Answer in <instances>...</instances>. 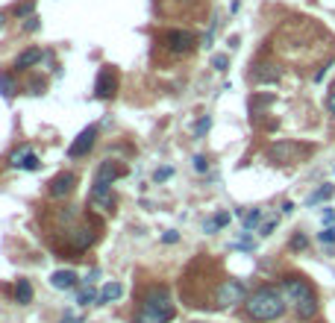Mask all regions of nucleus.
I'll list each match as a JSON object with an SVG mask.
<instances>
[{
	"label": "nucleus",
	"instance_id": "5701e85b",
	"mask_svg": "<svg viewBox=\"0 0 335 323\" xmlns=\"http://www.w3.org/2000/svg\"><path fill=\"white\" fill-rule=\"evenodd\" d=\"M212 68H215V71H227L229 68V56H224V53L212 56Z\"/></svg>",
	"mask_w": 335,
	"mask_h": 323
},
{
	"label": "nucleus",
	"instance_id": "f8f14e48",
	"mask_svg": "<svg viewBox=\"0 0 335 323\" xmlns=\"http://www.w3.org/2000/svg\"><path fill=\"white\" fill-rule=\"evenodd\" d=\"M121 294H124V285L121 282H106V285L100 288V303H115V300H121Z\"/></svg>",
	"mask_w": 335,
	"mask_h": 323
},
{
	"label": "nucleus",
	"instance_id": "9b49d317",
	"mask_svg": "<svg viewBox=\"0 0 335 323\" xmlns=\"http://www.w3.org/2000/svg\"><path fill=\"white\" fill-rule=\"evenodd\" d=\"M50 285L59 288V291H71L77 285V274L74 270H56V274L50 276Z\"/></svg>",
	"mask_w": 335,
	"mask_h": 323
},
{
	"label": "nucleus",
	"instance_id": "423d86ee",
	"mask_svg": "<svg viewBox=\"0 0 335 323\" xmlns=\"http://www.w3.org/2000/svg\"><path fill=\"white\" fill-rule=\"evenodd\" d=\"M165 44L171 53H192L194 44H197V38L188 33V30H171L165 36Z\"/></svg>",
	"mask_w": 335,
	"mask_h": 323
},
{
	"label": "nucleus",
	"instance_id": "6e6552de",
	"mask_svg": "<svg viewBox=\"0 0 335 323\" xmlns=\"http://www.w3.org/2000/svg\"><path fill=\"white\" fill-rule=\"evenodd\" d=\"M9 162H12V168H21V170H38V168H41L38 156L33 153L30 147H21V150H15Z\"/></svg>",
	"mask_w": 335,
	"mask_h": 323
},
{
	"label": "nucleus",
	"instance_id": "e433bc0d",
	"mask_svg": "<svg viewBox=\"0 0 335 323\" xmlns=\"http://www.w3.org/2000/svg\"><path fill=\"white\" fill-rule=\"evenodd\" d=\"M0 30H3V15H0Z\"/></svg>",
	"mask_w": 335,
	"mask_h": 323
},
{
	"label": "nucleus",
	"instance_id": "2f4dec72",
	"mask_svg": "<svg viewBox=\"0 0 335 323\" xmlns=\"http://www.w3.org/2000/svg\"><path fill=\"white\" fill-rule=\"evenodd\" d=\"M38 27H41V21H38V18H27V24H24V30H27V33H36Z\"/></svg>",
	"mask_w": 335,
	"mask_h": 323
},
{
	"label": "nucleus",
	"instance_id": "39448f33",
	"mask_svg": "<svg viewBox=\"0 0 335 323\" xmlns=\"http://www.w3.org/2000/svg\"><path fill=\"white\" fill-rule=\"evenodd\" d=\"M247 300V288L241 285L238 279H227V282H221L215 291V303L221 309H227V306H235V303H244Z\"/></svg>",
	"mask_w": 335,
	"mask_h": 323
},
{
	"label": "nucleus",
	"instance_id": "7c9ffc66",
	"mask_svg": "<svg viewBox=\"0 0 335 323\" xmlns=\"http://www.w3.org/2000/svg\"><path fill=\"white\" fill-rule=\"evenodd\" d=\"M162 241H165V244H177V241H180V232H174V229H167L165 235H162Z\"/></svg>",
	"mask_w": 335,
	"mask_h": 323
},
{
	"label": "nucleus",
	"instance_id": "393cba45",
	"mask_svg": "<svg viewBox=\"0 0 335 323\" xmlns=\"http://www.w3.org/2000/svg\"><path fill=\"white\" fill-rule=\"evenodd\" d=\"M94 291H91V288H85V291H80V297H77V303H80V306H88V303H94Z\"/></svg>",
	"mask_w": 335,
	"mask_h": 323
},
{
	"label": "nucleus",
	"instance_id": "f03ea898",
	"mask_svg": "<svg viewBox=\"0 0 335 323\" xmlns=\"http://www.w3.org/2000/svg\"><path fill=\"white\" fill-rule=\"evenodd\" d=\"M247 314H250L253 320H276L282 311H285V297H282V291H276V288L265 285L259 291H253L250 297H247Z\"/></svg>",
	"mask_w": 335,
	"mask_h": 323
},
{
	"label": "nucleus",
	"instance_id": "b1692460",
	"mask_svg": "<svg viewBox=\"0 0 335 323\" xmlns=\"http://www.w3.org/2000/svg\"><path fill=\"white\" fill-rule=\"evenodd\" d=\"M321 244H335V227H326L323 232H318Z\"/></svg>",
	"mask_w": 335,
	"mask_h": 323
},
{
	"label": "nucleus",
	"instance_id": "c9c22d12",
	"mask_svg": "<svg viewBox=\"0 0 335 323\" xmlns=\"http://www.w3.org/2000/svg\"><path fill=\"white\" fill-rule=\"evenodd\" d=\"M62 323H80V320H77V317H65Z\"/></svg>",
	"mask_w": 335,
	"mask_h": 323
},
{
	"label": "nucleus",
	"instance_id": "f704fd0d",
	"mask_svg": "<svg viewBox=\"0 0 335 323\" xmlns=\"http://www.w3.org/2000/svg\"><path fill=\"white\" fill-rule=\"evenodd\" d=\"M329 112H332V115H335V94L329 97Z\"/></svg>",
	"mask_w": 335,
	"mask_h": 323
},
{
	"label": "nucleus",
	"instance_id": "9d476101",
	"mask_svg": "<svg viewBox=\"0 0 335 323\" xmlns=\"http://www.w3.org/2000/svg\"><path fill=\"white\" fill-rule=\"evenodd\" d=\"M74 182H77L74 173H59L56 180L50 182V194H53V197H65V194L74 188Z\"/></svg>",
	"mask_w": 335,
	"mask_h": 323
},
{
	"label": "nucleus",
	"instance_id": "1a4fd4ad",
	"mask_svg": "<svg viewBox=\"0 0 335 323\" xmlns=\"http://www.w3.org/2000/svg\"><path fill=\"white\" fill-rule=\"evenodd\" d=\"M94 94H97V97H103V100L115 94V73H112V68H103V71L97 73Z\"/></svg>",
	"mask_w": 335,
	"mask_h": 323
},
{
	"label": "nucleus",
	"instance_id": "473e14b6",
	"mask_svg": "<svg viewBox=\"0 0 335 323\" xmlns=\"http://www.w3.org/2000/svg\"><path fill=\"white\" fill-rule=\"evenodd\" d=\"M323 223H326V227L335 223V209H326V212H323Z\"/></svg>",
	"mask_w": 335,
	"mask_h": 323
},
{
	"label": "nucleus",
	"instance_id": "f257e3e1",
	"mask_svg": "<svg viewBox=\"0 0 335 323\" xmlns=\"http://www.w3.org/2000/svg\"><path fill=\"white\" fill-rule=\"evenodd\" d=\"M279 291H282L285 303L294 306L300 320H312V317L318 314V300H315V291H312V285L306 282V279H300V276H285L282 285H279Z\"/></svg>",
	"mask_w": 335,
	"mask_h": 323
},
{
	"label": "nucleus",
	"instance_id": "4468645a",
	"mask_svg": "<svg viewBox=\"0 0 335 323\" xmlns=\"http://www.w3.org/2000/svg\"><path fill=\"white\" fill-rule=\"evenodd\" d=\"M36 62H41V50H38V47H30V50H24V53L18 56L15 68H33Z\"/></svg>",
	"mask_w": 335,
	"mask_h": 323
},
{
	"label": "nucleus",
	"instance_id": "dca6fc26",
	"mask_svg": "<svg viewBox=\"0 0 335 323\" xmlns=\"http://www.w3.org/2000/svg\"><path fill=\"white\" fill-rule=\"evenodd\" d=\"M229 223V212H218L215 217H209L203 223V232H218V229H224Z\"/></svg>",
	"mask_w": 335,
	"mask_h": 323
},
{
	"label": "nucleus",
	"instance_id": "a878e982",
	"mask_svg": "<svg viewBox=\"0 0 335 323\" xmlns=\"http://www.w3.org/2000/svg\"><path fill=\"white\" fill-rule=\"evenodd\" d=\"M194 170H197V173H206V170H209V159H206V156H194Z\"/></svg>",
	"mask_w": 335,
	"mask_h": 323
},
{
	"label": "nucleus",
	"instance_id": "7ed1b4c3",
	"mask_svg": "<svg viewBox=\"0 0 335 323\" xmlns=\"http://www.w3.org/2000/svg\"><path fill=\"white\" fill-rule=\"evenodd\" d=\"M174 303H171V297H167L165 288H153L147 297H144L141 309H138V314H135V320L132 323H171L174 320Z\"/></svg>",
	"mask_w": 335,
	"mask_h": 323
},
{
	"label": "nucleus",
	"instance_id": "aec40b11",
	"mask_svg": "<svg viewBox=\"0 0 335 323\" xmlns=\"http://www.w3.org/2000/svg\"><path fill=\"white\" fill-rule=\"evenodd\" d=\"M294 150H297L294 144H276L274 150H271V156H274L276 162H282V159H288V156L294 153Z\"/></svg>",
	"mask_w": 335,
	"mask_h": 323
},
{
	"label": "nucleus",
	"instance_id": "ddd939ff",
	"mask_svg": "<svg viewBox=\"0 0 335 323\" xmlns=\"http://www.w3.org/2000/svg\"><path fill=\"white\" fill-rule=\"evenodd\" d=\"M253 80H256V83H276V80H279V71H276L274 65H259L256 73H253Z\"/></svg>",
	"mask_w": 335,
	"mask_h": 323
},
{
	"label": "nucleus",
	"instance_id": "20e7f679",
	"mask_svg": "<svg viewBox=\"0 0 335 323\" xmlns=\"http://www.w3.org/2000/svg\"><path fill=\"white\" fill-rule=\"evenodd\" d=\"M124 168H118L115 162H103L100 168H97V177H94V185H91V200L97 206H103V209H115V197H112V182L118 180Z\"/></svg>",
	"mask_w": 335,
	"mask_h": 323
},
{
	"label": "nucleus",
	"instance_id": "2eb2a0df",
	"mask_svg": "<svg viewBox=\"0 0 335 323\" xmlns=\"http://www.w3.org/2000/svg\"><path fill=\"white\" fill-rule=\"evenodd\" d=\"M91 241H94V235H91L88 229H74V235H71L74 250H85V247H88Z\"/></svg>",
	"mask_w": 335,
	"mask_h": 323
},
{
	"label": "nucleus",
	"instance_id": "6ab92c4d",
	"mask_svg": "<svg viewBox=\"0 0 335 323\" xmlns=\"http://www.w3.org/2000/svg\"><path fill=\"white\" fill-rule=\"evenodd\" d=\"M259 220H262V209H250V212L244 215V232L256 229V227H259Z\"/></svg>",
	"mask_w": 335,
	"mask_h": 323
},
{
	"label": "nucleus",
	"instance_id": "0eeeda50",
	"mask_svg": "<svg viewBox=\"0 0 335 323\" xmlns=\"http://www.w3.org/2000/svg\"><path fill=\"white\" fill-rule=\"evenodd\" d=\"M94 138H97V127H88V130H83L80 135H77V141L68 147V156H71V159H80V156H85L91 147H94Z\"/></svg>",
	"mask_w": 335,
	"mask_h": 323
},
{
	"label": "nucleus",
	"instance_id": "72a5a7b5",
	"mask_svg": "<svg viewBox=\"0 0 335 323\" xmlns=\"http://www.w3.org/2000/svg\"><path fill=\"white\" fill-rule=\"evenodd\" d=\"M282 212H285V215H291V212H294V203H291V200H288V203H282Z\"/></svg>",
	"mask_w": 335,
	"mask_h": 323
},
{
	"label": "nucleus",
	"instance_id": "4be33fe9",
	"mask_svg": "<svg viewBox=\"0 0 335 323\" xmlns=\"http://www.w3.org/2000/svg\"><path fill=\"white\" fill-rule=\"evenodd\" d=\"M209 127H212V118H209V115H203V118L197 120V127H194V138H203L206 132H209Z\"/></svg>",
	"mask_w": 335,
	"mask_h": 323
},
{
	"label": "nucleus",
	"instance_id": "a211bd4d",
	"mask_svg": "<svg viewBox=\"0 0 335 323\" xmlns=\"http://www.w3.org/2000/svg\"><path fill=\"white\" fill-rule=\"evenodd\" d=\"M332 194H335V185H321L318 191L309 194V200H306V203H309V206H318V203H323V200H329Z\"/></svg>",
	"mask_w": 335,
	"mask_h": 323
},
{
	"label": "nucleus",
	"instance_id": "c756f323",
	"mask_svg": "<svg viewBox=\"0 0 335 323\" xmlns=\"http://www.w3.org/2000/svg\"><path fill=\"white\" fill-rule=\"evenodd\" d=\"M274 229H276V217H271V220H265V223H262V229H259V232H262V235H271Z\"/></svg>",
	"mask_w": 335,
	"mask_h": 323
},
{
	"label": "nucleus",
	"instance_id": "bb28decb",
	"mask_svg": "<svg viewBox=\"0 0 335 323\" xmlns=\"http://www.w3.org/2000/svg\"><path fill=\"white\" fill-rule=\"evenodd\" d=\"M171 177H174V170L171 168H156V173H153L156 182H165V180H171Z\"/></svg>",
	"mask_w": 335,
	"mask_h": 323
},
{
	"label": "nucleus",
	"instance_id": "412c9836",
	"mask_svg": "<svg viewBox=\"0 0 335 323\" xmlns=\"http://www.w3.org/2000/svg\"><path fill=\"white\" fill-rule=\"evenodd\" d=\"M0 94L3 97L15 94V83H12V77H6V73H0Z\"/></svg>",
	"mask_w": 335,
	"mask_h": 323
},
{
	"label": "nucleus",
	"instance_id": "f3484780",
	"mask_svg": "<svg viewBox=\"0 0 335 323\" xmlns=\"http://www.w3.org/2000/svg\"><path fill=\"white\" fill-rule=\"evenodd\" d=\"M15 300H18L21 306H27V303L33 300V285H30L27 279H18V285H15Z\"/></svg>",
	"mask_w": 335,
	"mask_h": 323
},
{
	"label": "nucleus",
	"instance_id": "cd10ccee",
	"mask_svg": "<svg viewBox=\"0 0 335 323\" xmlns=\"http://www.w3.org/2000/svg\"><path fill=\"white\" fill-rule=\"evenodd\" d=\"M33 6H36V3H33V0H27V3H21V6H15V15H18V18H24V15L33 12Z\"/></svg>",
	"mask_w": 335,
	"mask_h": 323
},
{
	"label": "nucleus",
	"instance_id": "c85d7f7f",
	"mask_svg": "<svg viewBox=\"0 0 335 323\" xmlns=\"http://www.w3.org/2000/svg\"><path fill=\"white\" fill-rule=\"evenodd\" d=\"M306 244H309V241H306V235H294V238H291V250H303Z\"/></svg>",
	"mask_w": 335,
	"mask_h": 323
}]
</instances>
